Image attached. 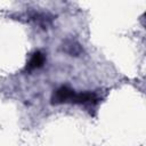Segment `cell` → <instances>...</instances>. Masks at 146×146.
Returning <instances> with one entry per match:
<instances>
[{"label":"cell","instance_id":"2","mask_svg":"<svg viewBox=\"0 0 146 146\" xmlns=\"http://www.w3.org/2000/svg\"><path fill=\"white\" fill-rule=\"evenodd\" d=\"M44 60H46L44 55H43L41 51H35V52L31 56L30 60L27 62L25 70H26L27 72H31V71H33V70H35V68H39V67H41V66L43 65Z\"/></svg>","mask_w":146,"mask_h":146},{"label":"cell","instance_id":"1","mask_svg":"<svg viewBox=\"0 0 146 146\" xmlns=\"http://www.w3.org/2000/svg\"><path fill=\"white\" fill-rule=\"evenodd\" d=\"M74 90H72L71 88L63 86L60 88H58L52 97H51V103L52 104H63V103H71L73 96H74Z\"/></svg>","mask_w":146,"mask_h":146}]
</instances>
